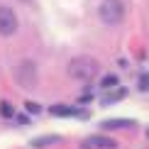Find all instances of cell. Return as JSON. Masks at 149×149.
I'll return each mask as SVG.
<instances>
[{"mask_svg":"<svg viewBox=\"0 0 149 149\" xmlns=\"http://www.w3.org/2000/svg\"><path fill=\"white\" fill-rule=\"evenodd\" d=\"M69 76L81 81V83H88V81H93L98 76V61L91 59V56H76V59H71Z\"/></svg>","mask_w":149,"mask_h":149,"instance_id":"1","label":"cell"},{"mask_svg":"<svg viewBox=\"0 0 149 149\" xmlns=\"http://www.w3.org/2000/svg\"><path fill=\"white\" fill-rule=\"evenodd\" d=\"M98 17H100L105 24L122 22V17H125V3H122V0H103L100 8H98Z\"/></svg>","mask_w":149,"mask_h":149,"instance_id":"2","label":"cell"},{"mask_svg":"<svg viewBox=\"0 0 149 149\" xmlns=\"http://www.w3.org/2000/svg\"><path fill=\"white\" fill-rule=\"evenodd\" d=\"M15 78H17L20 86H24V88H34L37 86V69H34V64L32 61H22V64L15 69Z\"/></svg>","mask_w":149,"mask_h":149,"instance_id":"3","label":"cell"},{"mask_svg":"<svg viewBox=\"0 0 149 149\" xmlns=\"http://www.w3.org/2000/svg\"><path fill=\"white\" fill-rule=\"evenodd\" d=\"M15 29H17V15H15V10L8 8V5H0V34L10 37V34H15Z\"/></svg>","mask_w":149,"mask_h":149,"instance_id":"4","label":"cell"},{"mask_svg":"<svg viewBox=\"0 0 149 149\" xmlns=\"http://www.w3.org/2000/svg\"><path fill=\"white\" fill-rule=\"evenodd\" d=\"M49 113L52 115H64V117H88L86 110H73V108H64V105H52Z\"/></svg>","mask_w":149,"mask_h":149,"instance_id":"5","label":"cell"},{"mask_svg":"<svg viewBox=\"0 0 149 149\" xmlns=\"http://www.w3.org/2000/svg\"><path fill=\"white\" fill-rule=\"evenodd\" d=\"M125 95H127V91H125V88H115L113 93L103 95V103H105V105H110V103H115V100H122Z\"/></svg>","mask_w":149,"mask_h":149,"instance_id":"6","label":"cell"},{"mask_svg":"<svg viewBox=\"0 0 149 149\" xmlns=\"http://www.w3.org/2000/svg\"><path fill=\"white\" fill-rule=\"evenodd\" d=\"M130 125H132V120H120L117 117V120H105L103 130H120V127H130Z\"/></svg>","mask_w":149,"mask_h":149,"instance_id":"7","label":"cell"},{"mask_svg":"<svg viewBox=\"0 0 149 149\" xmlns=\"http://www.w3.org/2000/svg\"><path fill=\"white\" fill-rule=\"evenodd\" d=\"M88 142H91L93 147H105V149H113V147H115V142L108 139V137H91Z\"/></svg>","mask_w":149,"mask_h":149,"instance_id":"8","label":"cell"},{"mask_svg":"<svg viewBox=\"0 0 149 149\" xmlns=\"http://www.w3.org/2000/svg\"><path fill=\"white\" fill-rule=\"evenodd\" d=\"M56 139H59L56 134H52V137H37V139H32V147H47V144H52Z\"/></svg>","mask_w":149,"mask_h":149,"instance_id":"9","label":"cell"},{"mask_svg":"<svg viewBox=\"0 0 149 149\" xmlns=\"http://www.w3.org/2000/svg\"><path fill=\"white\" fill-rule=\"evenodd\" d=\"M100 86H103V91H110V88H117V76H105L100 81Z\"/></svg>","mask_w":149,"mask_h":149,"instance_id":"10","label":"cell"},{"mask_svg":"<svg viewBox=\"0 0 149 149\" xmlns=\"http://www.w3.org/2000/svg\"><path fill=\"white\" fill-rule=\"evenodd\" d=\"M0 115H3V117H15V110H12V105L8 100L0 103Z\"/></svg>","mask_w":149,"mask_h":149,"instance_id":"11","label":"cell"},{"mask_svg":"<svg viewBox=\"0 0 149 149\" xmlns=\"http://www.w3.org/2000/svg\"><path fill=\"white\" fill-rule=\"evenodd\" d=\"M139 88L142 91H149V76H139Z\"/></svg>","mask_w":149,"mask_h":149,"instance_id":"12","label":"cell"},{"mask_svg":"<svg viewBox=\"0 0 149 149\" xmlns=\"http://www.w3.org/2000/svg\"><path fill=\"white\" fill-rule=\"evenodd\" d=\"M24 105H27V110H29V113H39V105H37V103H32V100H29V103H24Z\"/></svg>","mask_w":149,"mask_h":149,"instance_id":"13","label":"cell"},{"mask_svg":"<svg viewBox=\"0 0 149 149\" xmlns=\"http://www.w3.org/2000/svg\"><path fill=\"white\" fill-rule=\"evenodd\" d=\"M17 122H22V125H27V122H29V117H27V115H20V117H17Z\"/></svg>","mask_w":149,"mask_h":149,"instance_id":"14","label":"cell"},{"mask_svg":"<svg viewBox=\"0 0 149 149\" xmlns=\"http://www.w3.org/2000/svg\"><path fill=\"white\" fill-rule=\"evenodd\" d=\"M147 137H149V127H147Z\"/></svg>","mask_w":149,"mask_h":149,"instance_id":"15","label":"cell"}]
</instances>
